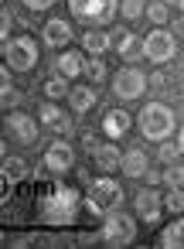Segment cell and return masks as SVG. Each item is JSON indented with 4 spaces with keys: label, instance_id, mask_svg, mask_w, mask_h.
Masks as SVG:
<instances>
[{
    "label": "cell",
    "instance_id": "obj_1",
    "mask_svg": "<svg viewBox=\"0 0 184 249\" xmlns=\"http://www.w3.org/2000/svg\"><path fill=\"white\" fill-rule=\"evenodd\" d=\"M140 133L150 140V143H160L174 133V113L164 106V103H147L140 109Z\"/></svg>",
    "mask_w": 184,
    "mask_h": 249
},
{
    "label": "cell",
    "instance_id": "obj_2",
    "mask_svg": "<svg viewBox=\"0 0 184 249\" xmlns=\"http://www.w3.org/2000/svg\"><path fill=\"white\" fill-rule=\"evenodd\" d=\"M68 11L79 24H89V28H102L116 18L119 11V0H68Z\"/></svg>",
    "mask_w": 184,
    "mask_h": 249
},
{
    "label": "cell",
    "instance_id": "obj_3",
    "mask_svg": "<svg viewBox=\"0 0 184 249\" xmlns=\"http://www.w3.org/2000/svg\"><path fill=\"white\" fill-rule=\"evenodd\" d=\"M75 215H79V191L58 184V188L45 198V218H48L51 225H68V222H75Z\"/></svg>",
    "mask_w": 184,
    "mask_h": 249
},
{
    "label": "cell",
    "instance_id": "obj_4",
    "mask_svg": "<svg viewBox=\"0 0 184 249\" xmlns=\"http://www.w3.org/2000/svg\"><path fill=\"white\" fill-rule=\"evenodd\" d=\"M119 201H123V188H119V181H113L109 174L89 181V212H92V215L113 212V208H119Z\"/></svg>",
    "mask_w": 184,
    "mask_h": 249
},
{
    "label": "cell",
    "instance_id": "obj_5",
    "mask_svg": "<svg viewBox=\"0 0 184 249\" xmlns=\"http://www.w3.org/2000/svg\"><path fill=\"white\" fill-rule=\"evenodd\" d=\"M4 58H7V65L14 72H31L38 65V45H34V38H28V35L7 38L4 41Z\"/></svg>",
    "mask_w": 184,
    "mask_h": 249
},
{
    "label": "cell",
    "instance_id": "obj_6",
    "mask_svg": "<svg viewBox=\"0 0 184 249\" xmlns=\"http://www.w3.org/2000/svg\"><path fill=\"white\" fill-rule=\"evenodd\" d=\"M136 239V222L126 215V212H109L106 225H102V242L106 246H130Z\"/></svg>",
    "mask_w": 184,
    "mask_h": 249
},
{
    "label": "cell",
    "instance_id": "obj_7",
    "mask_svg": "<svg viewBox=\"0 0 184 249\" xmlns=\"http://www.w3.org/2000/svg\"><path fill=\"white\" fill-rule=\"evenodd\" d=\"M147 86H150V79L136 69V65H123L119 72H116V79H113V92L119 96V99H140L143 92H147Z\"/></svg>",
    "mask_w": 184,
    "mask_h": 249
},
{
    "label": "cell",
    "instance_id": "obj_8",
    "mask_svg": "<svg viewBox=\"0 0 184 249\" xmlns=\"http://www.w3.org/2000/svg\"><path fill=\"white\" fill-rule=\"evenodd\" d=\"M143 58H150L153 65L170 62V58H174V35H170V31L153 28V31L143 38Z\"/></svg>",
    "mask_w": 184,
    "mask_h": 249
},
{
    "label": "cell",
    "instance_id": "obj_9",
    "mask_svg": "<svg viewBox=\"0 0 184 249\" xmlns=\"http://www.w3.org/2000/svg\"><path fill=\"white\" fill-rule=\"evenodd\" d=\"M41 164H45V171H51V174H65V171L75 167V150H72L65 140H55V143H48Z\"/></svg>",
    "mask_w": 184,
    "mask_h": 249
},
{
    "label": "cell",
    "instance_id": "obj_10",
    "mask_svg": "<svg viewBox=\"0 0 184 249\" xmlns=\"http://www.w3.org/2000/svg\"><path fill=\"white\" fill-rule=\"evenodd\" d=\"M7 133H11L21 147H31V143L38 140V123H34L31 116H24V113H11V116H7Z\"/></svg>",
    "mask_w": 184,
    "mask_h": 249
},
{
    "label": "cell",
    "instance_id": "obj_11",
    "mask_svg": "<svg viewBox=\"0 0 184 249\" xmlns=\"http://www.w3.org/2000/svg\"><path fill=\"white\" fill-rule=\"evenodd\" d=\"M160 208H164V201H160L157 191H140V195H136V218H140V222L157 225V222H160Z\"/></svg>",
    "mask_w": 184,
    "mask_h": 249
},
{
    "label": "cell",
    "instance_id": "obj_12",
    "mask_svg": "<svg viewBox=\"0 0 184 249\" xmlns=\"http://www.w3.org/2000/svg\"><path fill=\"white\" fill-rule=\"evenodd\" d=\"M41 38H45L48 48H65V45L72 41V24L62 21V18H51V21L41 28Z\"/></svg>",
    "mask_w": 184,
    "mask_h": 249
},
{
    "label": "cell",
    "instance_id": "obj_13",
    "mask_svg": "<svg viewBox=\"0 0 184 249\" xmlns=\"http://www.w3.org/2000/svg\"><path fill=\"white\" fill-rule=\"evenodd\" d=\"M102 133H106L109 140L126 137V133H130V113H126V109H109V113L102 116Z\"/></svg>",
    "mask_w": 184,
    "mask_h": 249
},
{
    "label": "cell",
    "instance_id": "obj_14",
    "mask_svg": "<svg viewBox=\"0 0 184 249\" xmlns=\"http://www.w3.org/2000/svg\"><path fill=\"white\" fill-rule=\"evenodd\" d=\"M92 157H96V167H99L102 174H113V171H119V164H123V150H119L116 143H102V147H96Z\"/></svg>",
    "mask_w": 184,
    "mask_h": 249
},
{
    "label": "cell",
    "instance_id": "obj_15",
    "mask_svg": "<svg viewBox=\"0 0 184 249\" xmlns=\"http://www.w3.org/2000/svg\"><path fill=\"white\" fill-rule=\"evenodd\" d=\"M41 123H45V126H51V130H62V133H68V130H72V120H68V116H62V109H58L51 99H45V106H41Z\"/></svg>",
    "mask_w": 184,
    "mask_h": 249
},
{
    "label": "cell",
    "instance_id": "obj_16",
    "mask_svg": "<svg viewBox=\"0 0 184 249\" xmlns=\"http://www.w3.org/2000/svg\"><path fill=\"white\" fill-rule=\"evenodd\" d=\"M119 171L126 174V178H143V171H147V154L143 150H126L123 154V164H119Z\"/></svg>",
    "mask_w": 184,
    "mask_h": 249
},
{
    "label": "cell",
    "instance_id": "obj_17",
    "mask_svg": "<svg viewBox=\"0 0 184 249\" xmlns=\"http://www.w3.org/2000/svg\"><path fill=\"white\" fill-rule=\"evenodd\" d=\"M109 45H113V41H109V35H106V31H99V28H92V31H85V35H82V48H85L89 55H106V52H109Z\"/></svg>",
    "mask_w": 184,
    "mask_h": 249
},
{
    "label": "cell",
    "instance_id": "obj_18",
    "mask_svg": "<svg viewBox=\"0 0 184 249\" xmlns=\"http://www.w3.org/2000/svg\"><path fill=\"white\" fill-rule=\"evenodd\" d=\"M92 103H96V89H89V86H75V89L68 92V106H72L75 113H89Z\"/></svg>",
    "mask_w": 184,
    "mask_h": 249
},
{
    "label": "cell",
    "instance_id": "obj_19",
    "mask_svg": "<svg viewBox=\"0 0 184 249\" xmlns=\"http://www.w3.org/2000/svg\"><path fill=\"white\" fill-rule=\"evenodd\" d=\"M58 72H62L65 79H79V75L85 72V62H82V55H75V52H65V55H58Z\"/></svg>",
    "mask_w": 184,
    "mask_h": 249
},
{
    "label": "cell",
    "instance_id": "obj_20",
    "mask_svg": "<svg viewBox=\"0 0 184 249\" xmlns=\"http://www.w3.org/2000/svg\"><path fill=\"white\" fill-rule=\"evenodd\" d=\"M160 246H164V249H184V218L170 222V225L160 232Z\"/></svg>",
    "mask_w": 184,
    "mask_h": 249
},
{
    "label": "cell",
    "instance_id": "obj_21",
    "mask_svg": "<svg viewBox=\"0 0 184 249\" xmlns=\"http://www.w3.org/2000/svg\"><path fill=\"white\" fill-rule=\"evenodd\" d=\"M116 48H119V58H123L126 65H133L136 58H143V41H136L133 35H123Z\"/></svg>",
    "mask_w": 184,
    "mask_h": 249
},
{
    "label": "cell",
    "instance_id": "obj_22",
    "mask_svg": "<svg viewBox=\"0 0 184 249\" xmlns=\"http://www.w3.org/2000/svg\"><path fill=\"white\" fill-rule=\"evenodd\" d=\"M21 178H28V160L24 157H4V181L14 184Z\"/></svg>",
    "mask_w": 184,
    "mask_h": 249
},
{
    "label": "cell",
    "instance_id": "obj_23",
    "mask_svg": "<svg viewBox=\"0 0 184 249\" xmlns=\"http://www.w3.org/2000/svg\"><path fill=\"white\" fill-rule=\"evenodd\" d=\"M72 89H68V82H65V75L58 72V75H51V79H45V99H65Z\"/></svg>",
    "mask_w": 184,
    "mask_h": 249
},
{
    "label": "cell",
    "instance_id": "obj_24",
    "mask_svg": "<svg viewBox=\"0 0 184 249\" xmlns=\"http://www.w3.org/2000/svg\"><path fill=\"white\" fill-rule=\"evenodd\" d=\"M85 75H89L92 82H102V75H106V62H102V55H89V62H85Z\"/></svg>",
    "mask_w": 184,
    "mask_h": 249
},
{
    "label": "cell",
    "instance_id": "obj_25",
    "mask_svg": "<svg viewBox=\"0 0 184 249\" xmlns=\"http://www.w3.org/2000/svg\"><path fill=\"white\" fill-rule=\"evenodd\" d=\"M164 208L174 212V215H181L184 212V188H170V195L164 198Z\"/></svg>",
    "mask_w": 184,
    "mask_h": 249
},
{
    "label": "cell",
    "instance_id": "obj_26",
    "mask_svg": "<svg viewBox=\"0 0 184 249\" xmlns=\"http://www.w3.org/2000/svg\"><path fill=\"white\" fill-rule=\"evenodd\" d=\"M119 14H123L126 21H136V18L143 14V0H119Z\"/></svg>",
    "mask_w": 184,
    "mask_h": 249
},
{
    "label": "cell",
    "instance_id": "obj_27",
    "mask_svg": "<svg viewBox=\"0 0 184 249\" xmlns=\"http://www.w3.org/2000/svg\"><path fill=\"white\" fill-rule=\"evenodd\" d=\"M164 184L167 188H184V164H170L167 174H164Z\"/></svg>",
    "mask_w": 184,
    "mask_h": 249
},
{
    "label": "cell",
    "instance_id": "obj_28",
    "mask_svg": "<svg viewBox=\"0 0 184 249\" xmlns=\"http://www.w3.org/2000/svg\"><path fill=\"white\" fill-rule=\"evenodd\" d=\"M147 18L153 24H167V4H164V0H153V4L147 7Z\"/></svg>",
    "mask_w": 184,
    "mask_h": 249
},
{
    "label": "cell",
    "instance_id": "obj_29",
    "mask_svg": "<svg viewBox=\"0 0 184 249\" xmlns=\"http://www.w3.org/2000/svg\"><path fill=\"white\" fill-rule=\"evenodd\" d=\"M177 154H181V150H177V143H167V140H160V150H157V157H160L164 164H170Z\"/></svg>",
    "mask_w": 184,
    "mask_h": 249
},
{
    "label": "cell",
    "instance_id": "obj_30",
    "mask_svg": "<svg viewBox=\"0 0 184 249\" xmlns=\"http://www.w3.org/2000/svg\"><path fill=\"white\" fill-rule=\"evenodd\" d=\"M17 103H21V92H17L14 86H4V106L11 109V106H17Z\"/></svg>",
    "mask_w": 184,
    "mask_h": 249
},
{
    "label": "cell",
    "instance_id": "obj_31",
    "mask_svg": "<svg viewBox=\"0 0 184 249\" xmlns=\"http://www.w3.org/2000/svg\"><path fill=\"white\" fill-rule=\"evenodd\" d=\"M21 4H24L28 11H48L51 4H58V0H21Z\"/></svg>",
    "mask_w": 184,
    "mask_h": 249
},
{
    "label": "cell",
    "instance_id": "obj_32",
    "mask_svg": "<svg viewBox=\"0 0 184 249\" xmlns=\"http://www.w3.org/2000/svg\"><path fill=\"white\" fill-rule=\"evenodd\" d=\"M143 178H147V184H157V181H160V174H157V171H150V167L143 171Z\"/></svg>",
    "mask_w": 184,
    "mask_h": 249
},
{
    "label": "cell",
    "instance_id": "obj_33",
    "mask_svg": "<svg viewBox=\"0 0 184 249\" xmlns=\"http://www.w3.org/2000/svg\"><path fill=\"white\" fill-rule=\"evenodd\" d=\"M177 150L184 154V130H181V137H177Z\"/></svg>",
    "mask_w": 184,
    "mask_h": 249
},
{
    "label": "cell",
    "instance_id": "obj_34",
    "mask_svg": "<svg viewBox=\"0 0 184 249\" xmlns=\"http://www.w3.org/2000/svg\"><path fill=\"white\" fill-rule=\"evenodd\" d=\"M174 28H177V35H184V18H181V21H177Z\"/></svg>",
    "mask_w": 184,
    "mask_h": 249
},
{
    "label": "cell",
    "instance_id": "obj_35",
    "mask_svg": "<svg viewBox=\"0 0 184 249\" xmlns=\"http://www.w3.org/2000/svg\"><path fill=\"white\" fill-rule=\"evenodd\" d=\"M177 7H181V18H184V0H181V4H177Z\"/></svg>",
    "mask_w": 184,
    "mask_h": 249
},
{
    "label": "cell",
    "instance_id": "obj_36",
    "mask_svg": "<svg viewBox=\"0 0 184 249\" xmlns=\"http://www.w3.org/2000/svg\"><path fill=\"white\" fill-rule=\"evenodd\" d=\"M164 4H181V0H164Z\"/></svg>",
    "mask_w": 184,
    "mask_h": 249
}]
</instances>
